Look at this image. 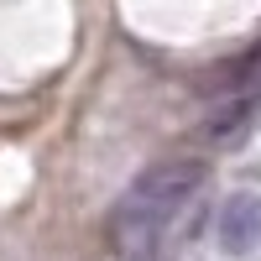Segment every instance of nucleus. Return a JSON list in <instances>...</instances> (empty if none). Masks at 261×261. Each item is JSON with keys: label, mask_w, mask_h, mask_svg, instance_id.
Listing matches in <instances>:
<instances>
[{"label": "nucleus", "mask_w": 261, "mask_h": 261, "mask_svg": "<svg viewBox=\"0 0 261 261\" xmlns=\"http://www.w3.org/2000/svg\"><path fill=\"white\" fill-rule=\"evenodd\" d=\"M199 183H204V162H193V157H167V162H151L146 172H136V183L110 209L115 251L125 261H146L157 251L162 230L172 225V214L199 193Z\"/></svg>", "instance_id": "nucleus-1"}, {"label": "nucleus", "mask_w": 261, "mask_h": 261, "mask_svg": "<svg viewBox=\"0 0 261 261\" xmlns=\"http://www.w3.org/2000/svg\"><path fill=\"white\" fill-rule=\"evenodd\" d=\"M214 235H220V251L225 256H251L261 246V193H251V188L230 193V199L220 204V225H214Z\"/></svg>", "instance_id": "nucleus-2"}, {"label": "nucleus", "mask_w": 261, "mask_h": 261, "mask_svg": "<svg viewBox=\"0 0 261 261\" xmlns=\"http://www.w3.org/2000/svg\"><path fill=\"white\" fill-rule=\"evenodd\" d=\"M251 110H256L251 99H230L225 110H214V120H209V136L220 141V146L241 141V136H246V125H251Z\"/></svg>", "instance_id": "nucleus-3"}]
</instances>
